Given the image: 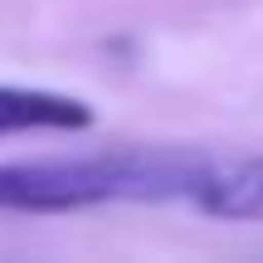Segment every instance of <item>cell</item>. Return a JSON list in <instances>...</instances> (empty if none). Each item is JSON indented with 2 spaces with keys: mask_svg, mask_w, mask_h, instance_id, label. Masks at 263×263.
<instances>
[{
  "mask_svg": "<svg viewBox=\"0 0 263 263\" xmlns=\"http://www.w3.org/2000/svg\"><path fill=\"white\" fill-rule=\"evenodd\" d=\"M210 219H234V224H258L263 219V156H234L215 161L210 180L200 185V195L190 200Z\"/></svg>",
  "mask_w": 263,
  "mask_h": 263,
  "instance_id": "3957f363",
  "label": "cell"
},
{
  "mask_svg": "<svg viewBox=\"0 0 263 263\" xmlns=\"http://www.w3.org/2000/svg\"><path fill=\"white\" fill-rule=\"evenodd\" d=\"M219 156L200 146H117L98 156L0 166V215H68L93 205L195 200Z\"/></svg>",
  "mask_w": 263,
  "mask_h": 263,
  "instance_id": "6da1fadb",
  "label": "cell"
},
{
  "mask_svg": "<svg viewBox=\"0 0 263 263\" xmlns=\"http://www.w3.org/2000/svg\"><path fill=\"white\" fill-rule=\"evenodd\" d=\"M83 127H93V107L83 98L0 83V137H15V132H83Z\"/></svg>",
  "mask_w": 263,
  "mask_h": 263,
  "instance_id": "7a4b0ae2",
  "label": "cell"
}]
</instances>
